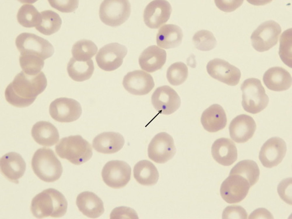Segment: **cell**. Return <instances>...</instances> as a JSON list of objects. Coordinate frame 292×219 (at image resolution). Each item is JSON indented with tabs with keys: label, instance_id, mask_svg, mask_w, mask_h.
<instances>
[{
	"label": "cell",
	"instance_id": "cell-1",
	"mask_svg": "<svg viewBox=\"0 0 292 219\" xmlns=\"http://www.w3.org/2000/svg\"><path fill=\"white\" fill-rule=\"evenodd\" d=\"M47 85L46 78L42 71L35 75H30L21 71L6 88V100L15 107H28L44 91Z\"/></svg>",
	"mask_w": 292,
	"mask_h": 219
},
{
	"label": "cell",
	"instance_id": "cell-2",
	"mask_svg": "<svg viewBox=\"0 0 292 219\" xmlns=\"http://www.w3.org/2000/svg\"><path fill=\"white\" fill-rule=\"evenodd\" d=\"M68 203L64 196L53 188L45 189L36 195L32 200L31 210L37 218L48 217L59 218L66 213Z\"/></svg>",
	"mask_w": 292,
	"mask_h": 219
},
{
	"label": "cell",
	"instance_id": "cell-3",
	"mask_svg": "<svg viewBox=\"0 0 292 219\" xmlns=\"http://www.w3.org/2000/svg\"><path fill=\"white\" fill-rule=\"evenodd\" d=\"M31 164L35 174L44 182H52L58 180L62 173L60 162L49 148L38 149L33 156Z\"/></svg>",
	"mask_w": 292,
	"mask_h": 219
},
{
	"label": "cell",
	"instance_id": "cell-4",
	"mask_svg": "<svg viewBox=\"0 0 292 219\" xmlns=\"http://www.w3.org/2000/svg\"><path fill=\"white\" fill-rule=\"evenodd\" d=\"M55 148L59 157L76 165L86 162L92 155L90 144L79 135L70 136L62 138L56 146Z\"/></svg>",
	"mask_w": 292,
	"mask_h": 219
},
{
	"label": "cell",
	"instance_id": "cell-5",
	"mask_svg": "<svg viewBox=\"0 0 292 219\" xmlns=\"http://www.w3.org/2000/svg\"><path fill=\"white\" fill-rule=\"evenodd\" d=\"M241 89L242 92V104L246 112L256 114L267 106L269 97L259 79L254 78L246 79L241 85Z\"/></svg>",
	"mask_w": 292,
	"mask_h": 219
},
{
	"label": "cell",
	"instance_id": "cell-6",
	"mask_svg": "<svg viewBox=\"0 0 292 219\" xmlns=\"http://www.w3.org/2000/svg\"><path fill=\"white\" fill-rule=\"evenodd\" d=\"M15 43L20 54L38 56L44 60L54 54L52 45L47 40L33 33L23 32L16 38Z\"/></svg>",
	"mask_w": 292,
	"mask_h": 219
},
{
	"label": "cell",
	"instance_id": "cell-7",
	"mask_svg": "<svg viewBox=\"0 0 292 219\" xmlns=\"http://www.w3.org/2000/svg\"><path fill=\"white\" fill-rule=\"evenodd\" d=\"M131 12V5L128 0H104L100 5L99 15L105 24L115 27L125 22Z\"/></svg>",
	"mask_w": 292,
	"mask_h": 219
},
{
	"label": "cell",
	"instance_id": "cell-8",
	"mask_svg": "<svg viewBox=\"0 0 292 219\" xmlns=\"http://www.w3.org/2000/svg\"><path fill=\"white\" fill-rule=\"evenodd\" d=\"M281 31L279 24L273 20L262 23L251 36L253 47L259 52L268 50L277 44Z\"/></svg>",
	"mask_w": 292,
	"mask_h": 219
},
{
	"label": "cell",
	"instance_id": "cell-9",
	"mask_svg": "<svg viewBox=\"0 0 292 219\" xmlns=\"http://www.w3.org/2000/svg\"><path fill=\"white\" fill-rule=\"evenodd\" d=\"M131 168L125 162L111 160L106 163L102 169L103 180L108 186L114 189L125 186L129 181Z\"/></svg>",
	"mask_w": 292,
	"mask_h": 219
},
{
	"label": "cell",
	"instance_id": "cell-10",
	"mask_svg": "<svg viewBox=\"0 0 292 219\" xmlns=\"http://www.w3.org/2000/svg\"><path fill=\"white\" fill-rule=\"evenodd\" d=\"M176 152L174 140L167 133L156 135L149 143L147 150L149 158L158 163H164L171 159Z\"/></svg>",
	"mask_w": 292,
	"mask_h": 219
},
{
	"label": "cell",
	"instance_id": "cell-11",
	"mask_svg": "<svg viewBox=\"0 0 292 219\" xmlns=\"http://www.w3.org/2000/svg\"><path fill=\"white\" fill-rule=\"evenodd\" d=\"M127 52L125 46L117 42L107 44L101 48L96 56L99 67L106 71H111L122 65Z\"/></svg>",
	"mask_w": 292,
	"mask_h": 219
},
{
	"label": "cell",
	"instance_id": "cell-12",
	"mask_svg": "<svg viewBox=\"0 0 292 219\" xmlns=\"http://www.w3.org/2000/svg\"><path fill=\"white\" fill-rule=\"evenodd\" d=\"M80 103L72 98L60 97L50 104L49 112L55 120L61 122H70L77 120L82 113Z\"/></svg>",
	"mask_w": 292,
	"mask_h": 219
},
{
	"label": "cell",
	"instance_id": "cell-13",
	"mask_svg": "<svg viewBox=\"0 0 292 219\" xmlns=\"http://www.w3.org/2000/svg\"><path fill=\"white\" fill-rule=\"evenodd\" d=\"M250 187L248 181L242 177L238 174H229L221 185L220 194L227 203H237L246 197Z\"/></svg>",
	"mask_w": 292,
	"mask_h": 219
},
{
	"label": "cell",
	"instance_id": "cell-14",
	"mask_svg": "<svg viewBox=\"0 0 292 219\" xmlns=\"http://www.w3.org/2000/svg\"><path fill=\"white\" fill-rule=\"evenodd\" d=\"M206 69L212 77L229 85L234 86L238 84L241 76L240 71L238 68L218 58L209 61Z\"/></svg>",
	"mask_w": 292,
	"mask_h": 219
},
{
	"label": "cell",
	"instance_id": "cell-15",
	"mask_svg": "<svg viewBox=\"0 0 292 219\" xmlns=\"http://www.w3.org/2000/svg\"><path fill=\"white\" fill-rule=\"evenodd\" d=\"M151 100L156 110L165 115L175 112L181 104L180 98L177 92L168 85L157 88L152 95Z\"/></svg>",
	"mask_w": 292,
	"mask_h": 219
},
{
	"label": "cell",
	"instance_id": "cell-16",
	"mask_svg": "<svg viewBox=\"0 0 292 219\" xmlns=\"http://www.w3.org/2000/svg\"><path fill=\"white\" fill-rule=\"evenodd\" d=\"M286 151L285 141L279 137H273L266 141L261 147L259 159L263 166L271 168L281 162Z\"/></svg>",
	"mask_w": 292,
	"mask_h": 219
},
{
	"label": "cell",
	"instance_id": "cell-17",
	"mask_svg": "<svg viewBox=\"0 0 292 219\" xmlns=\"http://www.w3.org/2000/svg\"><path fill=\"white\" fill-rule=\"evenodd\" d=\"M172 11L171 6L166 0H154L148 4L143 13L145 24L151 28H158L169 19Z\"/></svg>",
	"mask_w": 292,
	"mask_h": 219
},
{
	"label": "cell",
	"instance_id": "cell-18",
	"mask_svg": "<svg viewBox=\"0 0 292 219\" xmlns=\"http://www.w3.org/2000/svg\"><path fill=\"white\" fill-rule=\"evenodd\" d=\"M123 85L131 94L142 95L149 93L155 84L150 74L142 70H136L129 72L124 76Z\"/></svg>",
	"mask_w": 292,
	"mask_h": 219
},
{
	"label": "cell",
	"instance_id": "cell-19",
	"mask_svg": "<svg viewBox=\"0 0 292 219\" xmlns=\"http://www.w3.org/2000/svg\"><path fill=\"white\" fill-rule=\"evenodd\" d=\"M1 173L10 181L18 184L26 169V163L21 155L15 152L8 153L0 159Z\"/></svg>",
	"mask_w": 292,
	"mask_h": 219
},
{
	"label": "cell",
	"instance_id": "cell-20",
	"mask_svg": "<svg viewBox=\"0 0 292 219\" xmlns=\"http://www.w3.org/2000/svg\"><path fill=\"white\" fill-rule=\"evenodd\" d=\"M256 128V122L252 117L241 114L230 122L229 127L230 136L237 143H244L252 137Z\"/></svg>",
	"mask_w": 292,
	"mask_h": 219
},
{
	"label": "cell",
	"instance_id": "cell-21",
	"mask_svg": "<svg viewBox=\"0 0 292 219\" xmlns=\"http://www.w3.org/2000/svg\"><path fill=\"white\" fill-rule=\"evenodd\" d=\"M211 153L217 162L225 166L232 165L237 159L236 146L232 140L228 138H222L216 140L212 146Z\"/></svg>",
	"mask_w": 292,
	"mask_h": 219
},
{
	"label": "cell",
	"instance_id": "cell-22",
	"mask_svg": "<svg viewBox=\"0 0 292 219\" xmlns=\"http://www.w3.org/2000/svg\"><path fill=\"white\" fill-rule=\"evenodd\" d=\"M166 51L157 46H150L144 50L140 56L139 62L141 69L152 73L161 69L165 63Z\"/></svg>",
	"mask_w": 292,
	"mask_h": 219
},
{
	"label": "cell",
	"instance_id": "cell-23",
	"mask_svg": "<svg viewBox=\"0 0 292 219\" xmlns=\"http://www.w3.org/2000/svg\"><path fill=\"white\" fill-rule=\"evenodd\" d=\"M76 203L79 210L90 218H98L104 212L103 201L91 192L84 191L79 194L77 197Z\"/></svg>",
	"mask_w": 292,
	"mask_h": 219
},
{
	"label": "cell",
	"instance_id": "cell-24",
	"mask_svg": "<svg viewBox=\"0 0 292 219\" xmlns=\"http://www.w3.org/2000/svg\"><path fill=\"white\" fill-rule=\"evenodd\" d=\"M125 140L119 133L110 132L101 133L94 139L92 145L97 152L104 154L116 153L123 147Z\"/></svg>",
	"mask_w": 292,
	"mask_h": 219
},
{
	"label": "cell",
	"instance_id": "cell-25",
	"mask_svg": "<svg viewBox=\"0 0 292 219\" xmlns=\"http://www.w3.org/2000/svg\"><path fill=\"white\" fill-rule=\"evenodd\" d=\"M263 81L269 89L276 91L286 90L292 84V78L286 69L279 67H271L264 73Z\"/></svg>",
	"mask_w": 292,
	"mask_h": 219
},
{
	"label": "cell",
	"instance_id": "cell-26",
	"mask_svg": "<svg viewBox=\"0 0 292 219\" xmlns=\"http://www.w3.org/2000/svg\"><path fill=\"white\" fill-rule=\"evenodd\" d=\"M201 122L206 130L210 132H216L223 129L226 126V114L222 106L214 104L203 111Z\"/></svg>",
	"mask_w": 292,
	"mask_h": 219
},
{
	"label": "cell",
	"instance_id": "cell-27",
	"mask_svg": "<svg viewBox=\"0 0 292 219\" xmlns=\"http://www.w3.org/2000/svg\"><path fill=\"white\" fill-rule=\"evenodd\" d=\"M31 134L35 141L42 146H53L59 138L56 128L51 123L46 121H40L35 124L32 128Z\"/></svg>",
	"mask_w": 292,
	"mask_h": 219
},
{
	"label": "cell",
	"instance_id": "cell-28",
	"mask_svg": "<svg viewBox=\"0 0 292 219\" xmlns=\"http://www.w3.org/2000/svg\"><path fill=\"white\" fill-rule=\"evenodd\" d=\"M183 34L179 26L172 24H166L159 30L156 36V42L159 47L166 49L176 47L182 41Z\"/></svg>",
	"mask_w": 292,
	"mask_h": 219
},
{
	"label": "cell",
	"instance_id": "cell-29",
	"mask_svg": "<svg viewBox=\"0 0 292 219\" xmlns=\"http://www.w3.org/2000/svg\"><path fill=\"white\" fill-rule=\"evenodd\" d=\"M133 173L136 181L140 184L145 186L155 184L159 177L157 168L151 162L146 160L137 163L134 166Z\"/></svg>",
	"mask_w": 292,
	"mask_h": 219
},
{
	"label": "cell",
	"instance_id": "cell-30",
	"mask_svg": "<svg viewBox=\"0 0 292 219\" xmlns=\"http://www.w3.org/2000/svg\"><path fill=\"white\" fill-rule=\"evenodd\" d=\"M93 60L86 61L76 60L71 58L67 66V71L70 77L77 81H82L90 79L94 71Z\"/></svg>",
	"mask_w": 292,
	"mask_h": 219
},
{
	"label": "cell",
	"instance_id": "cell-31",
	"mask_svg": "<svg viewBox=\"0 0 292 219\" xmlns=\"http://www.w3.org/2000/svg\"><path fill=\"white\" fill-rule=\"evenodd\" d=\"M238 175L246 179L251 187L255 184L259 177L260 171L257 163L249 159L241 161L232 169L229 174Z\"/></svg>",
	"mask_w": 292,
	"mask_h": 219
},
{
	"label": "cell",
	"instance_id": "cell-32",
	"mask_svg": "<svg viewBox=\"0 0 292 219\" xmlns=\"http://www.w3.org/2000/svg\"><path fill=\"white\" fill-rule=\"evenodd\" d=\"M40 14V21L35 27L38 31L45 35H50L60 29L62 21L58 13L52 10H46L41 12Z\"/></svg>",
	"mask_w": 292,
	"mask_h": 219
},
{
	"label": "cell",
	"instance_id": "cell-33",
	"mask_svg": "<svg viewBox=\"0 0 292 219\" xmlns=\"http://www.w3.org/2000/svg\"><path fill=\"white\" fill-rule=\"evenodd\" d=\"M17 19L19 23L24 27H36L40 21V14L33 5L25 4L19 9Z\"/></svg>",
	"mask_w": 292,
	"mask_h": 219
},
{
	"label": "cell",
	"instance_id": "cell-34",
	"mask_svg": "<svg viewBox=\"0 0 292 219\" xmlns=\"http://www.w3.org/2000/svg\"><path fill=\"white\" fill-rule=\"evenodd\" d=\"M98 50L97 46L92 41L82 39L73 45L71 52L73 57L76 60L86 61L90 60Z\"/></svg>",
	"mask_w": 292,
	"mask_h": 219
},
{
	"label": "cell",
	"instance_id": "cell-35",
	"mask_svg": "<svg viewBox=\"0 0 292 219\" xmlns=\"http://www.w3.org/2000/svg\"><path fill=\"white\" fill-rule=\"evenodd\" d=\"M44 60L35 55L24 54L19 57L20 66L23 71L30 75H35L40 72L44 66Z\"/></svg>",
	"mask_w": 292,
	"mask_h": 219
},
{
	"label": "cell",
	"instance_id": "cell-36",
	"mask_svg": "<svg viewBox=\"0 0 292 219\" xmlns=\"http://www.w3.org/2000/svg\"><path fill=\"white\" fill-rule=\"evenodd\" d=\"M292 28L284 31L279 39V54L282 61L292 68Z\"/></svg>",
	"mask_w": 292,
	"mask_h": 219
},
{
	"label": "cell",
	"instance_id": "cell-37",
	"mask_svg": "<svg viewBox=\"0 0 292 219\" xmlns=\"http://www.w3.org/2000/svg\"><path fill=\"white\" fill-rule=\"evenodd\" d=\"M188 76L187 66L182 62H177L171 65L167 69V77L171 85H179L186 80Z\"/></svg>",
	"mask_w": 292,
	"mask_h": 219
},
{
	"label": "cell",
	"instance_id": "cell-38",
	"mask_svg": "<svg viewBox=\"0 0 292 219\" xmlns=\"http://www.w3.org/2000/svg\"><path fill=\"white\" fill-rule=\"evenodd\" d=\"M196 48L202 51L210 50L216 46L217 41L213 34L209 31L202 30L196 32L192 38Z\"/></svg>",
	"mask_w": 292,
	"mask_h": 219
},
{
	"label": "cell",
	"instance_id": "cell-39",
	"mask_svg": "<svg viewBox=\"0 0 292 219\" xmlns=\"http://www.w3.org/2000/svg\"><path fill=\"white\" fill-rule=\"evenodd\" d=\"M291 177L282 180L279 183L277 191L281 198L287 203L291 205Z\"/></svg>",
	"mask_w": 292,
	"mask_h": 219
},
{
	"label": "cell",
	"instance_id": "cell-40",
	"mask_svg": "<svg viewBox=\"0 0 292 219\" xmlns=\"http://www.w3.org/2000/svg\"><path fill=\"white\" fill-rule=\"evenodd\" d=\"M53 8L63 13H70L74 11L78 7V0H48Z\"/></svg>",
	"mask_w": 292,
	"mask_h": 219
},
{
	"label": "cell",
	"instance_id": "cell-41",
	"mask_svg": "<svg viewBox=\"0 0 292 219\" xmlns=\"http://www.w3.org/2000/svg\"><path fill=\"white\" fill-rule=\"evenodd\" d=\"M248 214L242 206L233 205L226 207L223 213V217L226 218L247 219Z\"/></svg>",
	"mask_w": 292,
	"mask_h": 219
},
{
	"label": "cell",
	"instance_id": "cell-42",
	"mask_svg": "<svg viewBox=\"0 0 292 219\" xmlns=\"http://www.w3.org/2000/svg\"><path fill=\"white\" fill-rule=\"evenodd\" d=\"M243 0H215L217 7L221 10L227 12L235 10L243 3Z\"/></svg>",
	"mask_w": 292,
	"mask_h": 219
},
{
	"label": "cell",
	"instance_id": "cell-43",
	"mask_svg": "<svg viewBox=\"0 0 292 219\" xmlns=\"http://www.w3.org/2000/svg\"><path fill=\"white\" fill-rule=\"evenodd\" d=\"M110 217H125V218H138L137 214L133 209L125 206H120L114 208L110 214Z\"/></svg>",
	"mask_w": 292,
	"mask_h": 219
},
{
	"label": "cell",
	"instance_id": "cell-44",
	"mask_svg": "<svg viewBox=\"0 0 292 219\" xmlns=\"http://www.w3.org/2000/svg\"><path fill=\"white\" fill-rule=\"evenodd\" d=\"M273 218L271 213L266 209L260 208L253 211L250 215L249 218Z\"/></svg>",
	"mask_w": 292,
	"mask_h": 219
}]
</instances>
